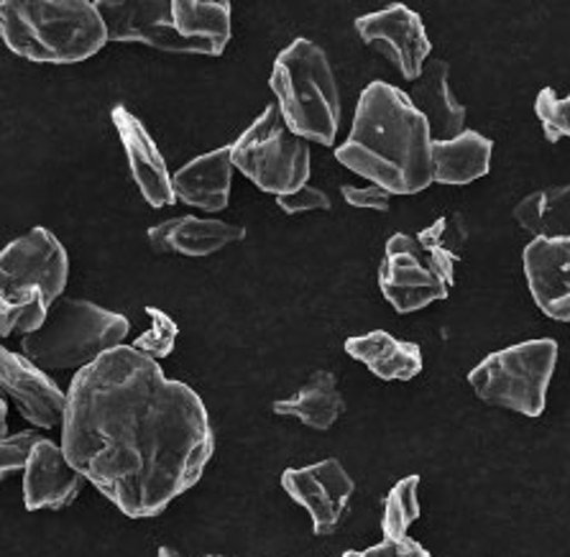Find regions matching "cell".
I'll return each mask as SVG.
<instances>
[{
    "mask_svg": "<svg viewBox=\"0 0 570 557\" xmlns=\"http://www.w3.org/2000/svg\"><path fill=\"white\" fill-rule=\"evenodd\" d=\"M59 445L128 519H154L200 481L215 435L195 389L120 346L69 381Z\"/></svg>",
    "mask_w": 570,
    "mask_h": 557,
    "instance_id": "obj_1",
    "label": "cell"
},
{
    "mask_svg": "<svg viewBox=\"0 0 570 557\" xmlns=\"http://www.w3.org/2000/svg\"><path fill=\"white\" fill-rule=\"evenodd\" d=\"M433 128L410 96L389 82L361 92L353 126L335 159L392 195H417L435 185Z\"/></svg>",
    "mask_w": 570,
    "mask_h": 557,
    "instance_id": "obj_2",
    "label": "cell"
},
{
    "mask_svg": "<svg viewBox=\"0 0 570 557\" xmlns=\"http://www.w3.org/2000/svg\"><path fill=\"white\" fill-rule=\"evenodd\" d=\"M0 33L16 57L37 64L85 62L110 41L90 0H3Z\"/></svg>",
    "mask_w": 570,
    "mask_h": 557,
    "instance_id": "obj_3",
    "label": "cell"
},
{
    "mask_svg": "<svg viewBox=\"0 0 570 557\" xmlns=\"http://www.w3.org/2000/svg\"><path fill=\"white\" fill-rule=\"evenodd\" d=\"M269 88L284 121L305 141L333 146L341 128V90L325 49L295 39L276 57Z\"/></svg>",
    "mask_w": 570,
    "mask_h": 557,
    "instance_id": "obj_4",
    "label": "cell"
},
{
    "mask_svg": "<svg viewBox=\"0 0 570 557\" xmlns=\"http://www.w3.org/2000/svg\"><path fill=\"white\" fill-rule=\"evenodd\" d=\"M131 320L90 302L62 297L51 305L45 328L21 340V354L45 371H82L124 346Z\"/></svg>",
    "mask_w": 570,
    "mask_h": 557,
    "instance_id": "obj_5",
    "label": "cell"
},
{
    "mask_svg": "<svg viewBox=\"0 0 570 557\" xmlns=\"http://www.w3.org/2000/svg\"><path fill=\"white\" fill-rule=\"evenodd\" d=\"M558 354L560 348L552 338L517 342L473 366L469 384L487 405L534 419L546 412Z\"/></svg>",
    "mask_w": 570,
    "mask_h": 557,
    "instance_id": "obj_6",
    "label": "cell"
},
{
    "mask_svg": "<svg viewBox=\"0 0 570 557\" xmlns=\"http://www.w3.org/2000/svg\"><path fill=\"white\" fill-rule=\"evenodd\" d=\"M230 149L236 171H244L258 190L282 197L307 185L309 146L287 126L276 102L264 108Z\"/></svg>",
    "mask_w": 570,
    "mask_h": 557,
    "instance_id": "obj_7",
    "label": "cell"
},
{
    "mask_svg": "<svg viewBox=\"0 0 570 557\" xmlns=\"http://www.w3.org/2000/svg\"><path fill=\"white\" fill-rule=\"evenodd\" d=\"M69 281L67 248L49 228H31L0 253V295L39 287L49 305L62 299Z\"/></svg>",
    "mask_w": 570,
    "mask_h": 557,
    "instance_id": "obj_8",
    "label": "cell"
},
{
    "mask_svg": "<svg viewBox=\"0 0 570 557\" xmlns=\"http://www.w3.org/2000/svg\"><path fill=\"white\" fill-rule=\"evenodd\" d=\"M379 289L396 312L412 315L428 305L448 299L451 287L430 267L420 241L407 233H394L386 241L379 269Z\"/></svg>",
    "mask_w": 570,
    "mask_h": 557,
    "instance_id": "obj_9",
    "label": "cell"
},
{
    "mask_svg": "<svg viewBox=\"0 0 570 557\" xmlns=\"http://www.w3.org/2000/svg\"><path fill=\"white\" fill-rule=\"evenodd\" d=\"M282 488L313 519V533L327 537L338 533L345 511L356 491L348 470L338 458H325L305 468H287L282 474Z\"/></svg>",
    "mask_w": 570,
    "mask_h": 557,
    "instance_id": "obj_10",
    "label": "cell"
},
{
    "mask_svg": "<svg viewBox=\"0 0 570 557\" xmlns=\"http://www.w3.org/2000/svg\"><path fill=\"white\" fill-rule=\"evenodd\" d=\"M356 31L364 44L376 47L407 82H417L430 62L433 41L425 21L404 3H392L382 11L358 16Z\"/></svg>",
    "mask_w": 570,
    "mask_h": 557,
    "instance_id": "obj_11",
    "label": "cell"
},
{
    "mask_svg": "<svg viewBox=\"0 0 570 557\" xmlns=\"http://www.w3.org/2000/svg\"><path fill=\"white\" fill-rule=\"evenodd\" d=\"M110 41L144 44L167 54H203L207 51L179 37L171 19V0H102L98 3Z\"/></svg>",
    "mask_w": 570,
    "mask_h": 557,
    "instance_id": "obj_12",
    "label": "cell"
},
{
    "mask_svg": "<svg viewBox=\"0 0 570 557\" xmlns=\"http://www.w3.org/2000/svg\"><path fill=\"white\" fill-rule=\"evenodd\" d=\"M0 387L21 417L39 430H55L65 422L67 391L59 389L45 368L31 364L23 354L0 350Z\"/></svg>",
    "mask_w": 570,
    "mask_h": 557,
    "instance_id": "obj_13",
    "label": "cell"
},
{
    "mask_svg": "<svg viewBox=\"0 0 570 557\" xmlns=\"http://www.w3.org/2000/svg\"><path fill=\"white\" fill-rule=\"evenodd\" d=\"M110 118H114L120 146L126 151L128 169H131V177L144 200L151 208H169V205L179 202L175 195V185H171L167 159H164L159 143L154 141L149 128L124 106H116L110 110Z\"/></svg>",
    "mask_w": 570,
    "mask_h": 557,
    "instance_id": "obj_14",
    "label": "cell"
},
{
    "mask_svg": "<svg viewBox=\"0 0 570 557\" xmlns=\"http://www.w3.org/2000/svg\"><path fill=\"white\" fill-rule=\"evenodd\" d=\"M522 267L538 310L556 322H570V238H532Z\"/></svg>",
    "mask_w": 570,
    "mask_h": 557,
    "instance_id": "obj_15",
    "label": "cell"
},
{
    "mask_svg": "<svg viewBox=\"0 0 570 557\" xmlns=\"http://www.w3.org/2000/svg\"><path fill=\"white\" fill-rule=\"evenodd\" d=\"M82 474L65 456L62 445L45 437L23 470V504L29 511L67 509L82 488Z\"/></svg>",
    "mask_w": 570,
    "mask_h": 557,
    "instance_id": "obj_16",
    "label": "cell"
},
{
    "mask_svg": "<svg viewBox=\"0 0 570 557\" xmlns=\"http://www.w3.org/2000/svg\"><path fill=\"white\" fill-rule=\"evenodd\" d=\"M149 246L157 253H179L189 259L213 256L226 246L240 243L246 238L244 226L218 218H169L149 228Z\"/></svg>",
    "mask_w": 570,
    "mask_h": 557,
    "instance_id": "obj_17",
    "label": "cell"
},
{
    "mask_svg": "<svg viewBox=\"0 0 570 557\" xmlns=\"http://www.w3.org/2000/svg\"><path fill=\"white\" fill-rule=\"evenodd\" d=\"M233 171H236V165H233L230 146H220L203 157H195L171 175L177 200L205 212L226 210L230 202Z\"/></svg>",
    "mask_w": 570,
    "mask_h": 557,
    "instance_id": "obj_18",
    "label": "cell"
},
{
    "mask_svg": "<svg viewBox=\"0 0 570 557\" xmlns=\"http://www.w3.org/2000/svg\"><path fill=\"white\" fill-rule=\"evenodd\" d=\"M407 96L414 102V108L428 118L435 141L455 139L465 131L469 108L453 96L451 64L445 59H430Z\"/></svg>",
    "mask_w": 570,
    "mask_h": 557,
    "instance_id": "obj_19",
    "label": "cell"
},
{
    "mask_svg": "<svg viewBox=\"0 0 570 557\" xmlns=\"http://www.w3.org/2000/svg\"><path fill=\"white\" fill-rule=\"evenodd\" d=\"M343 348L353 361L364 364L382 381H412L422 371V348L417 342L400 340L386 330L353 336Z\"/></svg>",
    "mask_w": 570,
    "mask_h": 557,
    "instance_id": "obj_20",
    "label": "cell"
},
{
    "mask_svg": "<svg viewBox=\"0 0 570 557\" xmlns=\"http://www.w3.org/2000/svg\"><path fill=\"white\" fill-rule=\"evenodd\" d=\"M494 157V141L465 128L461 136L433 143V169L438 185H471L487 177Z\"/></svg>",
    "mask_w": 570,
    "mask_h": 557,
    "instance_id": "obj_21",
    "label": "cell"
},
{
    "mask_svg": "<svg viewBox=\"0 0 570 557\" xmlns=\"http://www.w3.org/2000/svg\"><path fill=\"white\" fill-rule=\"evenodd\" d=\"M171 19L179 37L220 57L233 37L228 0H171Z\"/></svg>",
    "mask_w": 570,
    "mask_h": 557,
    "instance_id": "obj_22",
    "label": "cell"
},
{
    "mask_svg": "<svg viewBox=\"0 0 570 557\" xmlns=\"http://www.w3.org/2000/svg\"><path fill=\"white\" fill-rule=\"evenodd\" d=\"M272 409L276 417L297 419V422L323 432L331 430L345 412V397L331 371H315L305 381V387L287 399L274 401Z\"/></svg>",
    "mask_w": 570,
    "mask_h": 557,
    "instance_id": "obj_23",
    "label": "cell"
},
{
    "mask_svg": "<svg viewBox=\"0 0 570 557\" xmlns=\"http://www.w3.org/2000/svg\"><path fill=\"white\" fill-rule=\"evenodd\" d=\"M512 218L534 238H570V182L542 187L522 197Z\"/></svg>",
    "mask_w": 570,
    "mask_h": 557,
    "instance_id": "obj_24",
    "label": "cell"
},
{
    "mask_svg": "<svg viewBox=\"0 0 570 557\" xmlns=\"http://www.w3.org/2000/svg\"><path fill=\"white\" fill-rule=\"evenodd\" d=\"M417 241L428 256L430 267H433L438 277L453 289L455 267L463 256L465 241H469V230H465L463 218L455 216V212H445V216L438 218L433 226L422 230Z\"/></svg>",
    "mask_w": 570,
    "mask_h": 557,
    "instance_id": "obj_25",
    "label": "cell"
},
{
    "mask_svg": "<svg viewBox=\"0 0 570 557\" xmlns=\"http://www.w3.org/2000/svg\"><path fill=\"white\" fill-rule=\"evenodd\" d=\"M49 299L39 287H26L11 295H0V336H31L45 328L49 317Z\"/></svg>",
    "mask_w": 570,
    "mask_h": 557,
    "instance_id": "obj_26",
    "label": "cell"
},
{
    "mask_svg": "<svg viewBox=\"0 0 570 557\" xmlns=\"http://www.w3.org/2000/svg\"><path fill=\"white\" fill-rule=\"evenodd\" d=\"M420 476H407L400 484H394L392 491L384 499L382 511V533L384 539H407V529L420 517Z\"/></svg>",
    "mask_w": 570,
    "mask_h": 557,
    "instance_id": "obj_27",
    "label": "cell"
},
{
    "mask_svg": "<svg viewBox=\"0 0 570 557\" xmlns=\"http://www.w3.org/2000/svg\"><path fill=\"white\" fill-rule=\"evenodd\" d=\"M146 315L151 317V328L134 342V348L141 350L144 356L154 358V361H159V358H167L175 350L179 325L167 312H161L159 307H146Z\"/></svg>",
    "mask_w": 570,
    "mask_h": 557,
    "instance_id": "obj_28",
    "label": "cell"
},
{
    "mask_svg": "<svg viewBox=\"0 0 570 557\" xmlns=\"http://www.w3.org/2000/svg\"><path fill=\"white\" fill-rule=\"evenodd\" d=\"M534 113H538L550 143L570 139V96L558 98L552 88H542L538 92V100H534Z\"/></svg>",
    "mask_w": 570,
    "mask_h": 557,
    "instance_id": "obj_29",
    "label": "cell"
},
{
    "mask_svg": "<svg viewBox=\"0 0 570 557\" xmlns=\"http://www.w3.org/2000/svg\"><path fill=\"white\" fill-rule=\"evenodd\" d=\"M45 440L37 430H21L0 440V476L8 478L11 474H23L29 466V458L37 445Z\"/></svg>",
    "mask_w": 570,
    "mask_h": 557,
    "instance_id": "obj_30",
    "label": "cell"
},
{
    "mask_svg": "<svg viewBox=\"0 0 570 557\" xmlns=\"http://www.w3.org/2000/svg\"><path fill=\"white\" fill-rule=\"evenodd\" d=\"M276 205L284 216H302V212H317V210H331V197H327L320 187L305 185L297 192L276 197Z\"/></svg>",
    "mask_w": 570,
    "mask_h": 557,
    "instance_id": "obj_31",
    "label": "cell"
},
{
    "mask_svg": "<svg viewBox=\"0 0 570 557\" xmlns=\"http://www.w3.org/2000/svg\"><path fill=\"white\" fill-rule=\"evenodd\" d=\"M341 192H343V200L348 202L351 208H358V210L386 212L389 205H392V192H386L384 187L379 185H366V187L343 185Z\"/></svg>",
    "mask_w": 570,
    "mask_h": 557,
    "instance_id": "obj_32",
    "label": "cell"
},
{
    "mask_svg": "<svg viewBox=\"0 0 570 557\" xmlns=\"http://www.w3.org/2000/svg\"><path fill=\"white\" fill-rule=\"evenodd\" d=\"M341 557H433L417 539H384L368 550H345Z\"/></svg>",
    "mask_w": 570,
    "mask_h": 557,
    "instance_id": "obj_33",
    "label": "cell"
},
{
    "mask_svg": "<svg viewBox=\"0 0 570 557\" xmlns=\"http://www.w3.org/2000/svg\"><path fill=\"white\" fill-rule=\"evenodd\" d=\"M0 427H3V437H8V399L0 401Z\"/></svg>",
    "mask_w": 570,
    "mask_h": 557,
    "instance_id": "obj_34",
    "label": "cell"
},
{
    "mask_svg": "<svg viewBox=\"0 0 570 557\" xmlns=\"http://www.w3.org/2000/svg\"><path fill=\"white\" fill-rule=\"evenodd\" d=\"M159 557H183V555H179V553L175 550V547H161Z\"/></svg>",
    "mask_w": 570,
    "mask_h": 557,
    "instance_id": "obj_35",
    "label": "cell"
},
{
    "mask_svg": "<svg viewBox=\"0 0 570 557\" xmlns=\"http://www.w3.org/2000/svg\"><path fill=\"white\" fill-rule=\"evenodd\" d=\"M200 557H226V555H200Z\"/></svg>",
    "mask_w": 570,
    "mask_h": 557,
    "instance_id": "obj_36",
    "label": "cell"
}]
</instances>
